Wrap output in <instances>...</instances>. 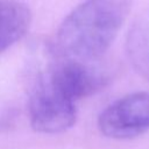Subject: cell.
<instances>
[{
	"label": "cell",
	"instance_id": "1",
	"mask_svg": "<svg viewBox=\"0 0 149 149\" xmlns=\"http://www.w3.org/2000/svg\"><path fill=\"white\" fill-rule=\"evenodd\" d=\"M132 8L130 0H86L63 20L57 31L59 55L91 62L111 47Z\"/></svg>",
	"mask_w": 149,
	"mask_h": 149
},
{
	"label": "cell",
	"instance_id": "2",
	"mask_svg": "<svg viewBox=\"0 0 149 149\" xmlns=\"http://www.w3.org/2000/svg\"><path fill=\"white\" fill-rule=\"evenodd\" d=\"M29 116L33 129L43 134L63 133L76 122L74 102L54 85L47 70L41 72L34 83Z\"/></svg>",
	"mask_w": 149,
	"mask_h": 149
},
{
	"label": "cell",
	"instance_id": "3",
	"mask_svg": "<svg viewBox=\"0 0 149 149\" xmlns=\"http://www.w3.org/2000/svg\"><path fill=\"white\" fill-rule=\"evenodd\" d=\"M100 132L111 139L127 140L149 130V93L136 92L106 107L98 118Z\"/></svg>",
	"mask_w": 149,
	"mask_h": 149
},
{
	"label": "cell",
	"instance_id": "4",
	"mask_svg": "<svg viewBox=\"0 0 149 149\" xmlns=\"http://www.w3.org/2000/svg\"><path fill=\"white\" fill-rule=\"evenodd\" d=\"M47 71L54 85L73 102L91 95L105 81L104 76L90 66L88 62L74 61L66 57L51 63Z\"/></svg>",
	"mask_w": 149,
	"mask_h": 149
},
{
	"label": "cell",
	"instance_id": "5",
	"mask_svg": "<svg viewBox=\"0 0 149 149\" xmlns=\"http://www.w3.org/2000/svg\"><path fill=\"white\" fill-rule=\"evenodd\" d=\"M31 12L19 0H0V52L22 38L29 29Z\"/></svg>",
	"mask_w": 149,
	"mask_h": 149
}]
</instances>
